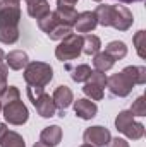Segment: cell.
I'll return each mask as SVG.
<instances>
[{
	"mask_svg": "<svg viewBox=\"0 0 146 147\" xmlns=\"http://www.w3.org/2000/svg\"><path fill=\"white\" fill-rule=\"evenodd\" d=\"M95 16L98 19V24L103 28H113L120 33L129 31L134 17L132 12L126 7V5H107V3H100L95 10Z\"/></svg>",
	"mask_w": 146,
	"mask_h": 147,
	"instance_id": "6da1fadb",
	"label": "cell"
},
{
	"mask_svg": "<svg viewBox=\"0 0 146 147\" xmlns=\"http://www.w3.org/2000/svg\"><path fill=\"white\" fill-rule=\"evenodd\" d=\"M24 82L33 87H45L53 79V69L46 62H29L23 70Z\"/></svg>",
	"mask_w": 146,
	"mask_h": 147,
	"instance_id": "7a4b0ae2",
	"label": "cell"
},
{
	"mask_svg": "<svg viewBox=\"0 0 146 147\" xmlns=\"http://www.w3.org/2000/svg\"><path fill=\"white\" fill-rule=\"evenodd\" d=\"M26 94H28L29 101L33 103V106L36 108L38 115H40L41 118H52V116L57 115L55 103H53L52 96L45 92V87H33V86H28Z\"/></svg>",
	"mask_w": 146,
	"mask_h": 147,
	"instance_id": "3957f363",
	"label": "cell"
},
{
	"mask_svg": "<svg viewBox=\"0 0 146 147\" xmlns=\"http://www.w3.org/2000/svg\"><path fill=\"white\" fill-rule=\"evenodd\" d=\"M115 128L131 140H139L145 137V125L134 120V115L129 110H122L115 118Z\"/></svg>",
	"mask_w": 146,
	"mask_h": 147,
	"instance_id": "277c9868",
	"label": "cell"
},
{
	"mask_svg": "<svg viewBox=\"0 0 146 147\" xmlns=\"http://www.w3.org/2000/svg\"><path fill=\"white\" fill-rule=\"evenodd\" d=\"M81 53H83V36L77 33H71L69 36H65L55 48V57L60 62L76 60L79 58Z\"/></svg>",
	"mask_w": 146,
	"mask_h": 147,
	"instance_id": "5b68a950",
	"label": "cell"
},
{
	"mask_svg": "<svg viewBox=\"0 0 146 147\" xmlns=\"http://www.w3.org/2000/svg\"><path fill=\"white\" fill-rule=\"evenodd\" d=\"M2 115L5 118V121L10 123V125H24L28 121V118H29L28 106L21 99L3 105L2 106Z\"/></svg>",
	"mask_w": 146,
	"mask_h": 147,
	"instance_id": "8992f818",
	"label": "cell"
},
{
	"mask_svg": "<svg viewBox=\"0 0 146 147\" xmlns=\"http://www.w3.org/2000/svg\"><path fill=\"white\" fill-rule=\"evenodd\" d=\"M107 87H108L112 96L127 98L132 92L134 84H132V80L124 72H117V74H113V75H110V77H107Z\"/></svg>",
	"mask_w": 146,
	"mask_h": 147,
	"instance_id": "52a82bcc",
	"label": "cell"
},
{
	"mask_svg": "<svg viewBox=\"0 0 146 147\" xmlns=\"http://www.w3.org/2000/svg\"><path fill=\"white\" fill-rule=\"evenodd\" d=\"M21 21V7L16 0H0V24L17 26Z\"/></svg>",
	"mask_w": 146,
	"mask_h": 147,
	"instance_id": "ba28073f",
	"label": "cell"
},
{
	"mask_svg": "<svg viewBox=\"0 0 146 147\" xmlns=\"http://www.w3.org/2000/svg\"><path fill=\"white\" fill-rule=\"evenodd\" d=\"M110 139H112L110 130L105 128V127H102V125L89 127L83 134L84 144H89V146H93V147H105L110 142Z\"/></svg>",
	"mask_w": 146,
	"mask_h": 147,
	"instance_id": "9c48e42d",
	"label": "cell"
},
{
	"mask_svg": "<svg viewBox=\"0 0 146 147\" xmlns=\"http://www.w3.org/2000/svg\"><path fill=\"white\" fill-rule=\"evenodd\" d=\"M52 99L55 103V108L59 110V116L64 118L65 116V110L74 103V92L72 89L67 87V86H59V87H55V91L52 94Z\"/></svg>",
	"mask_w": 146,
	"mask_h": 147,
	"instance_id": "30bf717a",
	"label": "cell"
},
{
	"mask_svg": "<svg viewBox=\"0 0 146 147\" xmlns=\"http://www.w3.org/2000/svg\"><path fill=\"white\" fill-rule=\"evenodd\" d=\"M98 26V19L95 16L93 10H84L81 14H77V19H76V24H74V29L76 33H91L95 31V28Z\"/></svg>",
	"mask_w": 146,
	"mask_h": 147,
	"instance_id": "8fae6325",
	"label": "cell"
},
{
	"mask_svg": "<svg viewBox=\"0 0 146 147\" xmlns=\"http://www.w3.org/2000/svg\"><path fill=\"white\" fill-rule=\"evenodd\" d=\"M74 113L81 120H91V118L96 116L98 106L95 105V101H91L88 98H83V99L74 101Z\"/></svg>",
	"mask_w": 146,
	"mask_h": 147,
	"instance_id": "7c38bea8",
	"label": "cell"
},
{
	"mask_svg": "<svg viewBox=\"0 0 146 147\" xmlns=\"http://www.w3.org/2000/svg\"><path fill=\"white\" fill-rule=\"evenodd\" d=\"M3 62L12 70H24V67L29 63V57L23 50H12V51H9L5 55V60Z\"/></svg>",
	"mask_w": 146,
	"mask_h": 147,
	"instance_id": "4fadbf2b",
	"label": "cell"
},
{
	"mask_svg": "<svg viewBox=\"0 0 146 147\" xmlns=\"http://www.w3.org/2000/svg\"><path fill=\"white\" fill-rule=\"evenodd\" d=\"M40 140L50 147L59 146L60 140H62V128L59 125H50V127L43 128L41 134H40Z\"/></svg>",
	"mask_w": 146,
	"mask_h": 147,
	"instance_id": "5bb4252c",
	"label": "cell"
},
{
	"mask_svg": "<svg viewBox=\"0 0 146 147\" xmlns=\"http://www.w3.org/2000/svg\"><path fill=\"white\" fill-rule=\"evenodd\" d=\"M53 12H55L57 19H59V21H60L62 24H65V26H71V28H74V24H76V19H77V12H76V9H74V7L57 5V9H55Z\"/></svg>",
	"mask_w": 146,
	"mask_h": 147,
	"instance_id": "9a60e30c",
	"label": "cell"
},
{
	"mask_svg": "<svg viewBox=\"0 0 146 147\" xmlns=\"http://www.w3.org/2000/svg\"><path fill=\"white\" fill-rule=\"evenodd\" d=\"M115 65V60L110 57L107 51H98L96 55H93V67L98 72H107Z\"/></svg>",
	"mask_w": 146,
	"mask_h": 147,
	"instance_id": "2e32d148",
	"label": "cell"
},
{
	"mask_svg": "<svg viewBox=\"0 0 146 147\" xmlns=\"http://www.w3.org/2000/svg\"><path fill=\"white\" fill-rule=\"evenodd\" d=\"M100 48H102V39L96 34L88 33V34L83 36V53L91 57V55H96L100 51Z\"/></svg>",
	"mask_w": 146,
	"mask_h": 147,
	"instance_id": "e0dca14e",
	"label": "cell"
},
{
	"mask_svg": "<svg viewBox=\"0 0 146 147\" xmlns=\"http://www.w3.org/2000/svg\"><path fill=\"white\" fill-rule=\"evenodd\" d=\"M122 72L126 74L134 86H145L146 84V67H138V65H129Z\"/></svg>",
	"mask_w": 146,
	"mask_h": 147,
	"instance_id": "ac0fdd59",
	"label": "cell"
},
{
	"mask_svg": "<svg viewBox=\"0 0 146 147\" xmlns=\"http://www.w3.org/2000/svg\"><path fill=\"white\" fill-rule=\"evenodd\" d=\"M67 70H69L71 79H72L74 82H86V80L89 79L91 72H93L88 63H79V65H76V67L67 65Z\"/></svg>",
	"mask_w": 146,
	"mask_h": 147,
	"instance_id": "d6986e66",
	"label": "cell"
},
{
	"mask_svg": "<svg viewBox=\"0 0 146 147\" xmlns=\"http://www.w3.org/2000/svg\"><path fill=\"white\" fill-rule=\"evenodd\" d=\"M50 12V3L48 0H40V2H33V3H28V14L29 17L33 19H41L45 17L46 14Z\"/></svg>",
	"mask_w": 146,
	"mask_h": 147,
	"instance_id": "ffe728a7",
	"label": "cell"
},
{
	"mask_svg": "<svg viewBox=\"0 0 146 147\" xmlns=\"http://www.w3.org/2000/svg\"><path fill=\"white\" fill-rule=\"evenodd\" d=\"M19 39V28L17 26H5L0 24V43L3 45H14Z\"/></svg>",
	"mask_w": 146,
	"mask_h": 147,
	"instance_id": "44dd1931",
	"label": "cell"
},
{
	"mask_svg": "<svg viewBox=\"0 0 146 147\" xmlns=\"http://www.w3.org/2000/svg\"><path fill=\"white\" fill-rule=\"evenodd\" d=\"M105 51L117 62V60L126 58V55H127V46H126L124 41H110L108 45H107V48H105Z\"/></svg>",
	"mask_w": 146,
	"mask_h": 147,
	"instance_id": "7402d4cb",
	"label": "cell"
},
{
	"mask_svg": "<svg viewBox=\"0 0 146 147\" xmlns=\"http://www.w3.org/2000/svg\"><path fill=\"white\" fill-rule=\"evenodd\" d=\"M0 146L2 147H26V142H24L23 135H19L17 132L7 130V134L0 140Z\"/></svg>",
	"mask_w": 146,
	"mask_h": 147,
	"instance_id": "603a6c76",
	"label": "cell"
},
{
	"mask_svg": "<svg viewBox=\"0 0 146 147\" xmlns=\"http://www.w3.org/2000/svg\"><path fill=\"white\" fill-rule=\"evenodd\" d=\"M36 22H38V28H40V29H41L45 34H48V33H50V31H52V29H53V28H55V26H57L60 21L57 19L55 12H53V10H50V12H48L45 17L38 19Z\"/></svg>",
	"mask_w": 146,
	"mask_h": 147,
	"instance_id": "cb8c5ba5",
	"label": "cell"
},
{
	"mask_svg": "<svg viewBox=\"0 0 146 147\" xmlns=\"http://www.w3.org/2000/svg\"><path fill=\"white\" fill-rule=\"evenodd\" d=\"M83 92L88 96V99L91 101H102L103 99V87L96 86L95 82H89L86 80L84 82V87H83Z\"/></svg>",
	"mask_w": 146,
	"mask_h": 147,
	"instance_id": "d4e9b609",
	"label": "cell"
},
{
	"mask_svg": "<svg viewBox=\"0 0 146 147\" xmlns=\"http://www.w3.org/2000/svg\"><path fill=\"white\" fill-rule=\"evenodd\" d=\"M21 99V92L16 86H7L2 92H0V105H7V103H12V101H17Z\"/></svg>",
	"mask_w": 146,
	"mask_h": 147,
	"instance_id": "484cf974",
	"label": "cell"
},
{
	"mask_svg": "<svg viewBox=\"0 0 146 147\" xmlns=\"http://www.w3.org/2000/svg\"><path fill=\"white\" fill-rule=\"evenodd\" d=\"M71 33H72V28H71V26H65V24L59 22V24H57V26H55L46 36L50 38L52 41H62L65 36H69Z\"/></svg>",
	"mask_w": 146,
	"mask_h": 147,
	"instance_id": "4316f807",
	"label": "cell"
},
{
	"mask_svg": "<svg viewBox=\"0 0 146 147\" xmlns=\"http://www.w3.org/2000/svg\"><path fill=\"white\" fill-rule=\"evenodd\" d=\"M145 41H146V33L141 29V31H138L134 38H132V43H134V46H136V51H138V55H139V58H146V53H145Z\"/></svg>",
	"mask_w": 146,
	"mask_h": 147,
	"instance_id": "83f0119b",
	"label": "cell"
},
{
	"mask_svg": "<svg viewBox=\"0 0 146 147\" xmlns=\"http://www.w3.org/2000/svg\"><path fill=\"white\" fill-rule=\"evenodd\" d=\"M129 111H131L134 116H146V99H145V96H139V98L132 103V106H131Z\"/></svg>",
	"mask_w": 146,
	"mask_h": 147,
	"instance_id": "f1b7e54d",
	"label": "cell"
},
{
	"mask_svg": "<svg viewBox=\"0 0 146 147\" xmlns=\"http://www.w3.org/2000/svg\"><path fill=\"white\" fill-rule=\"evenodd\" d=\"M88 80H89V82H95V84H96V86H100V87H105V86H107V75H105V72L93 70Z\"/></svg>",
	"mask_w": 146,
	"mask_h": 147,
	"instance_id": "f546056e",
	"label": "cell"
},
{
	"mask_svg": "<svg viewBox=\"0 0 146 147\" xmlns=\"http://www.w3.org/2000/svg\"><path fill=\"white\" fill-rule=\"evenodd\" d=\"M7 75H9V70H7V65L0 63V92L7 87Z\"/></svg>",
	"mask_w": 146,
	"mask_h": 147,
	"instance_id": "4dcf8cb0",
	"label": "cell"
},
{
	"mask_svg": "<svg viewBox=\"0 0 146 147\" xmlns=\"http://www.w3.org/2000/svg\"><path fill=\"white\" fill-rule=\"evenodd\" d=\"M107 147H129V142L126 139L115 137V139H110V142L107 144Z\"/></svg>",
	"mask_w": 146,
	"mask_h": 147,
	"instance_id": "1f68e13d",
	"label": "cell"
},
{
	"mask_svg": "<svg viewBox=\"0 0 146 147\" xmlns=\"http://www.w3.org/2000/svg\"><path fill=\"white\" fill-rule=\"evenodd\" d=\"M77 0H57V5H65V7H74Z\"/></svg>",
	"mask_w": 146,
	"mask_h": 147,
	"instance_id": "d6a6232c",
	"label": "cell"
},
{
	"mask_svg": "<svg viewBox=\"0 0 146 147\" xmlns=\"http://www.w3.org/2000/svg\"><path fill=\"white\" fill-rule=\"evenodd\" d=\"M7 130H9V128H7V125H5V123H0V140H2V137L7 134Z\"/></svg>",
	"mask_w": 146,
	"mask_h": 147,
	"instance_id": "836d02e7",
	"label": "cell"
},
{
	"mask_svg": "<svg viewBox=\"0 0 146 147\" xmlns=\"http://www.w3.org/2000/svg\"><path fill=\"white\" fill-rule=\"evenodd\" d=\"M115 2H120V3H136V2H143V0H115Z\"/></svg>",
	"mask_w": 146,
	"mask_h": 147,
	"instance_id": "e575fe53",
	"label": "cell"
},
{
	"mask_svg": "<svg viewBox=\"0 0 146 147\" xmlns=\"http://www.w3.org/2000/svg\"><path fill=\"white\" fill-rule=\"evenodd\" d=\"M3 60H5V53H3V50L0 48V63H3Z\"/></svg>",
	"mask_w": 146,
	"mask_h": 147,
	"instance_id": "d590c367",
	"label": "cell"
},
{
	"mask_svg": "<svg viewBox=\"0 0 146 147\" xmlns=\"http://www.w3.org/2000/svg\"><path fill=\"white\" fill-rule=\"evenodd\" d=\"M33 147H50V146H46L45 142H41V140H40V142H36V144H35Z\"/></svg>",
	"mask_w": 146,
	"mask_h": 147,
	"instance_id": "8d00e7d4",
	"label": "cell"
},
{
	"mask_svg": "<svg viewBox=\"0 0 146 147\" xmlns=\"http://www.w3.org/2000/svg\"><path fill=\"white\" fill-rule=\"evenodd\" d=\"M33 2H40V0H26V3H33Z\"/></svg>",
	"mask_w": 146,
	"mask_h": 147,
	"instance_id": "74e56055",
	"label": "cell"
},
{
	"mask_svg": "<svg viewBox=\"0 0 146 147\" xmlns=\"http://www.w3.org/2000/svg\"><path fill=\"white\" fill-rule=\"evenodd\" d=\"M81 147H93V146H89V144H83Z\"/></svg>",
	"mask_w": 146,
	"mask_h": 147,
	"instance_id": "f35d334b",
	"label": "cell"
},
{
	"mask_svg": "<svg viewBox=\"0 0 146 147\" xmlns=\"http://www.w3.org/2000/svg\"><path fill=\"white\" fill-rule=\"evenodd\" d=\"M0 113H2V105H0Z\"/></svg>",
	"mask_w": 146,
	"mask_h": 147,
	"instance_id": "ab89813d",
	"label": "cell"
},
{
	"mask_svg": "<svg viewBox=\"0 0 146 147\" xmlns=\"http://www.w3.org/2000/svg\"><path fill=\"white\" fill-rule=\"evenodd\" d=\"M95 2H102V0H95Z\"/></svg>",
	"mask_w": 146,
	"mask_h": 147,
	"instance_id": "60d3db41",
	"label": "cell"
},
{
	"mask_svg": "<svg viewBox=\"0 0 146 147\" xmlns=\"http://www.w3.org/2000/svg\"><path fill=\"white\" fill-rule=\"evenodd\" d=\"M16 2H21V0H16Z\"/></svg>",
	"mask_w": 146,
	"mask_h": 147,
	"instance_id": "b9f144b4",
	"label": "cell"
}]
</instances>
